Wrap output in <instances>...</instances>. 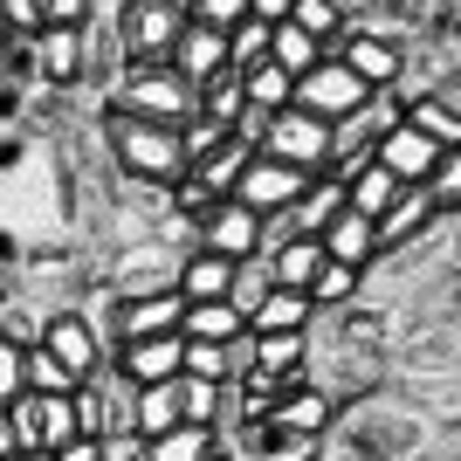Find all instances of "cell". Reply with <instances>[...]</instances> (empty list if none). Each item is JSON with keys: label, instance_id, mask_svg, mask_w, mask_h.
<instances>
[{"label": "cell", "instance_id": "7c38bea8", "mask_svg": "<svg viewBox=\"0 0 461 461\" xmlns=\"http://www.w3.org/2000/svg\"><path fill=\"white\" fill-rule=\"evenodd\" d=\"M90 77V28H41L35 35V83L69 90Z\"/></svg>", "mask_w": 461, "mask_h": 461}, {"label": "cell", "instance_id": "9c48e42d", "mask_svg": "<svg viewBox=\"0 0 461 461\" xmlns=\"http://www.w3.org/2000/svg\"><path fill=\"white\" fill-rule=\"evenodd\" d=\"M310 186H317L310 173H296V166H283V158H262V152H255L249 173H241V186H234V200H241L249 213H262V221H269V213H289Z\"/></svg>", "mask_w": 461, "mask_h": 461}, {"label": "cell", "instance_id": "83f0119b", "mask_svg": "<svg viewBox=\"0 0 461 461\" xmlns=\"http://www.w3.org/2000/svg\"><path fill=\"white\" fill-rule=\"evenodd\" d=\"M269 289H276V276H269V262L262 255H249V262H234V283H228V303L241 310V317H255V310L269 303Z\"/></svg>", "mask_w": 461, "mask_h": 461}, {"label": "cell", "instance_id": "ee69618b", "mask_svg": "<svg viewBox=\"0 0 461 461\" xmlns=\"http://www.w3.org/2000/svg\"><path fill=\"white\" fill-rule=\"evenodd\" d=\"M7 455H21V447H14V420H7V406H0V461Z\"/></svg>", "mask_w": 461, "mask_h": 461}, {"label": "cell", "instance_id": "277c9868", "mask_svg": "<svg viewBox=\"0 0 461 461\" xmlns=\"http://www.w3.org/2000/svg\"><path fill=\"white\" fill-rule=\"evenodd\" d=\"M255 152H262V158H283V166H296V173H310V179H324L330 173V124L289 104V111L269 117V131H262Z\"/></svg>", "mask_w": 461, "mask_h": 461}, {"label": "cell", "instance_id": "d4e9b609", "mask_svg": "<svg viewBox=\"0 0 461 461\" xmlns=\"http://www.w3.org/2000/svg\"><path fill=\"white\" fill-rule=\"evenodd\" d=\"M427 221H434V200H427V186H406L400 200H393V213L379 221V255H385V249H400L406 234L427 228Z\"/></svg>", "mask_w": 461, "mask_h": 461}, {"label": "cell", "instance_id": "836d02e7", "mask_svg": "<svg viewBox=\"0 0 461 461\" xmlns=\"http://www.w3.org/2000/svg\"><path fill=\"white\" fill-rule=\"evenodd\" d=\"M179 379L234 385V358H228V345H200V338H186V372H179Z\"/></svg>", "mask_w": 461, "mask_h": 461}, {"label": "cell", "instance_id": "f35d334b", "mask_svg": "<svg viewBox=\"0 0 461 461\" xmlns=\"http://www.w3.org/2000/svg\"><path fill=\"white\" fill-rule=\"evenodd\" d=\"M427 200H434V213H455V207H461V152H447L441 166H434V179H427Z\"/></svg>", "mask_w": 461, "mask_h": 461}, {"label": "cell", "instance_id": "8992f818", "mask_svg": "<svg viewBox=\"0 0 461 461\" xmlns=\"http://www.w3.org/2000/svg\"><path fill=\"white\" fill-rule=\"evenodd\" d=\"M7 420H14V447L21 455H62L69 441H83L77 434V400H69V393H62V400L21 393V400L7 406Z\"/></svg>", "mask_w": 461, "mask_h": 461}, {"label": "cell", "instance_id": "f1b7e54d", "mask_svg": "<svg viewBox=\"0 0 461 461\" xmlns=\"http://www.w3.org/2000/svg\"><path fill=\"white\" fill-rule=\"evenodd\" d=\"M406 124H420L441 152H461V111H447L441 96H420V104H406Z\"/></svg>", "mask_w": 461, "mask_h": 461}, {"label": "cell", "instance_id": "30bf717a", "mask_svg": "<svg viewBox=\"0 0 461 461\" xmlns=\"http://www.w3.org/2000/svg\"><path fill=\"white\" fill-rule=\"evenodd\" d=\"M111 366L131 385H173L179 372H186V338H179V330H166V338H131V345L111 351Z\"/></svg>", "mask_w": 461, "mask_h": 461}, {"label": "cell", "instance_id": "ffe728a7", "mask_svg": "<svg viewBox=\"0 0 461 461\" xmlns=\"http://www.w3.org/2000/svg\"><path fill=\"white\" fill-rule=\"evenodd\" d=\"M400 193H406V186H400L393 173H385L379 158H372L366 173H351V179H345V207H351V213H366V221H385Z\"/></svg>", "mask_w": 461, "mask_h": 461}, {"label": "cell", "instance_id": "f6af8a7d", "mask_svg": "<svg viewBox=\"0 0 461 461\" xmlns=\"http://www.w3.org/2000/svg\"><path fill=\"white\" fill-rule=\"evenodd\" d=\"M7 461H56V455H7Z\"/></svg>", "mask_w": 461, "mask_h": 461}, {"label": "cell", "instance_id": "7dc6e473", "mask_svg": "<svg viewBox=\"0 0 461 461\" xmlns=\"http://www.w3.org/2000/svg\"><path fill=\"white\" fill-rule=\"evenodd\" d=\"M173 7H193V0H173Z\"/></svg>", "mask_w": 461, "mask_h": 461}, {"label": "cell", "instance_id": "7a4b0ae2", "mask_svg": "<svg viewBox=\"0 0 461 461\" xmlns=\"http://www.w3.org/2000/svg\"><path fill=\"white\" fill-rule=\"evenodd\" d=\"M104 111H124V117H145V124H186L200 111V90L179 77L173 62H131L104 83Z\"/></svg>", "mask_w": 461, "mask_h": 461}, {"label": "cell", "instance_id": "1f68e13d", "mask_svg": "<svg viewBox=\"0 0 461 461\" xmlns=\"http://www.w3.org/2000/svg\"><path fill=\"white\" fill-rule=\"evenodd\" d=\"M296 28H303V35H317L324 41V49H338V41H345V14H338V0H296Z\"/></svg>", "mask_w": 461, "mask_h": 461}, {"label": "cell", "instance_id": "5b68a950", "mask_svg": "<svg viewBox=\"0 0 461 461\" xmlns=\"http://www.w3.org/2000/svg\"><path fill=\"white\" fill-rule=\"evenodd\" d=\"M372 96H379L372 83H358V77H351V69H345L338 56H324L317 69H310V77H296V96H289V104H296V111H310V117H324L330 131H338L345 117H358V111H366Z\"/></svg>", "mask_w": 461, "mask_h": 461}, {"label": "cell", "instance_id": "7bdbcfd3", "mask_svg": "<svg viewBox=\"0 0 461 461\" xmlns=\"http://www.w3.org/2000/svg\"><path fill=\"white\" fill-rule=\"evenodd\" d=\"M56 461H104V441H69Z\"/></svg>", "mask_w": 461, "mask_h": 461}, {"label": "cell", "instance_id": "44dd1931", "mask_svg": "<svg viewBox=\"0 0 461 461\" xmlns=\"http://www.w3.org/2000/svg\"><path fill=\"white\" fill-rule=\"evenodd\" d=\"M179 338H200V345H234V338H249V317H241L234 303H186Z\"/></svg>", "mask_w": 461, "mask_h": 461}, {"label": "cell", "instance_id": "3957f363", "mask_svg": "<svg viewBox=\"0 0 461 461\" xmlns=\"http://www.w3.org/2000/svg\"><path fill=\"white\" fill-rule=\"evenodd\" d=\"M111 35H117V69H131V62H166L173 41L186 35V7H173V0H124Z\"/></svg>", "mask_w": 461, "mask_h": 461}, {"label": "cell", "instance_id": "74e56055", "mask_svg": "<svg viewBox=\"0 0 461 461\" xmlns=\"http://www.w3.org/2000/svg\"><path fill=\"white\" fill-rule=\"evenodd\" d=\"M49 21H41V0H0V35L14 41H35Z\"/></svg>", "mask_w": 461, "mask_h": 461}, {"label": "cell", "instance_id": "2e32d148", "mask_svg": "<svg viewBox=\"0 0 461 461\" xmlns=\"http://www.w3.org/2000/svg\"><path fill=\"white\" fill-rule=\"evenodd\" d=\"M338 213H345V179H330V173H324L317 186L303 193V200H296V207L283 213V221H289V234H303V241H324V228L338 221Z\"/></svg>", "mask_w": 461, "mask_h": 461}, {"label": "cell", "instance_id": "bcb514c9", "mask_svg": "<svg viewBox=\"0 0 461 461\" xmlns=\"http://www.w3.org/2000/svg\"><path fill=\"white\" fill-rule=\"evenodd\" d=\"M0 310H7V289H0Z\"/></svg>", "mask_w": 461, "mask_h": 461}, {"label": "cell", "instance_id": "484cf974", "mask_svg": "<svg viewBox=\"0 0 461 461\" xmlns=\"http://www.w3.org/2000/svg\"><path fill=\"white\" fill-rule=\"evenodd\" d=\"M228 385H213V379H179V420L186 427H221V413H228Z\"/></svg>", "mask_w": 461, "mask_h": 461}, {"label": "cell", "instance_id": "d590c367", "mask_svg": "<svg viewBox=\"0 0 461 461\" xmlns=\"http://www.w3.org/2000/svg\"><path fill=\"white\" fill-rule=\"evenodd\" d=\"M28 393H49V400H62V393H77V379L62 372V358L56 351H28Z\"/></svg>", "mask_w": 461, "mask_h": 461}, {"label": "cell", "instance_id": "f546056e", "mask_svg": "<svg viewBox=\"0 0 461 461\" xmlns=\"http://www.w3.org/2000/svg\"><path fill=\"white\" fill-rule=\"evenodd\" d=\"M241 96H249L255 111H289L296 77H289V69H276V62H262V69H249V77H241Z\"/></svg>", "mask_w": 461, "mask_h": 461}, {"label": "cell", "instance_id": "d6a6232c", "mask_svg": "<svg viewBox=\"0 0 461 461\" xmlns=\"http://www.w3.org/2000/svg\"><path fill=\"white\" fill-rule=\"evenodd\" d=\"M358 283H366V269H345V262H324V276L310 283V303H317V310H338V303H351V296H358Z\"/></svg>", "mask_w": 461, "mask_h": 461}, {"label": "cell", "instance_id": "4dcf8cb0", "mask_svg": "<svg viewBox=\"0 0 461 461\" xmlns=\"http://www.w3.org/2000/svg\"><path fill=\"white\" fill-rule=\"evenodd\" d=\"M269 41H276V28H262V21H241V28H234L228 35V69L234 77H249V69H262V62H269Z\"/></svg>", "mask_w": 461, "mask_h": 461}, {"label": "cell", "instance_id": "ba28073f", "mask_svg": "<svg viewBox=\"0 0 461 461\" xmlns=\"http://www.w3.org/2000/svg\"><path fill=\"white\" fill-rule=\"evenodd\" d=\"M41 351H56L62 372L69 379H96V372L111 366V345H104V330L90 324V310H49V330H41Z\"/></svg>", "mask_w": 461, "mask_h": 461}, {"label": "cell", "instance_id": "d6986e66", "mask_svg": "<svg viewBox=\"0 0 461 461\" xmlns=\"http://www.w3.org/2000/svg\"><path fill=\"white\" fill-rule=\"evenodd\" d=\"M228 283H234V262H221V255L193 249L186 262H179V296L186 303H228Z\"/></svg>", "mask_w": 461, "mask_h": 461}, {"label": "cell", "instance_id": "e0dca14e", "mask_svg": "<svg viewBox=\"0 0 461 461\" xmlns=\"http://www.w3.org/2000/svg\"><path fill=\"white\" fill-rule=\"evenodd\" d=\"M324 255H330V262H345V269H366L372 255H379V221H366V213L345 207L324 228Z\"/></svg>", "mask_w": 461, "mask_h": 461}, {"label": "cell", "instance_id": "603a6c76", "mask_svg": "<svg viewBox=\"0 0 461 461\" xmlns=\"http://www.w3.org/2000/svg\"><path fill=\"white\" fill-rule=\"evenodd\" d=\"M179 420V379L173 385H138V441H158V434H173Z\"/></svg>", "mask_w": 461, "mask_h": 461}, {"label": "cell", "instance_id": "52a82bcc", "mask_svg": "<svg viewBox=\"0 0 461 461\" xmlns=\"http://www.w3.org/2000/svg\"><path fill=\"white\" fill-rule=\"evenodd\" d=\"M179 262H186V255L166 249V241L124 249V255H117V269H104V289H111L117 303H138V296H166V289H179Z\"/></svg>", "mask_w": 461, "mask_h": 461}, {"label": "cell", "instance_id": "e575fe53", "mask_svg": "<svg viewBox=\"0 0 461 461\" xmlns=\"http://www.w3.org/2000/svg\"><path fill=\"white\" fill-rule=\"evenodd\" d=\"M179 138H186V166H200V158L207 152H221V145H228V124H221V117H207V111H193L186 124H179Z\"/></svg>", "mask_w": 461, "mask_h": 461}, {"label": "cell", "instance_id": "4fadbf2b", "mask_svg": "<svg viewBox=\"0 0 461 461\" xmlns=\"http://www.w3.org/2000/svg\"><path fill=\"white\" fill-rule=\"evenodd\" d=\"M200 249L221 255V262H249V255H262V213H249L241 200H221V207L200 221Z\"/></svg>", "mask_w": 461, "mask_h": 461}, {"label": "cell", "instance_id": "cb8c5ba5", "mask_svg": "<svg viewBox=\"0 0 461 461\" xmlns=\"http://www.w3.org/2000/svg\"><path fill=\"white\" fill-rule=\"evenodd\" d=\"M324 56H330V49H324L317 35H303L296 21H283V28H276V41H269V62H276V69H289V77H310Z\"/></svg>", "mask_w": 461, "mask_h": 461}, {"label": "cell", "instance_id": "5bb4252c", "mask_svg": "<svg viewBox=\"0 0 461 461\" xmlns=\"http://www.w3.org/2000/svg\"><path fill=\"white\" fill-rule=\"evenodd\" d=\"M179 69V77L193 83V90H207V83L228 77V35L221 28H200V21H186V35L173 41V56H166Z\"/></svg>", "mask_w": 461, "mask_h": 461}, {"label": "cell", "instance_id": "60d3db41", "mask_svg": "<svg viewBox=\"0 0 461 461\" xmlns=\"http://www.w3.org/2000/svg\"><path fill=\"white\" fill-rule=\"evenodd\" d=\"M41 21H49V28H90L96 0H41Z\"/></svg>", "mask_w": 461, "mask_h": 461}, {"label": "cell", "instance_id": "b9f144b4", "mask_svg": "<svg viewBox=\"0 0 461 461\" xmlns=\"http://www.w3.org/2000/svg\"><path fill=\"white\" fill-rule=\"evenodd\" d=\"M249 14L262 21V28H283V21L296 14V0H249Z\"/></svg>", "mask_w": 461, "mask_h": 461}, {"label": "cell", "instance_id": "9a60e30c", "mask_svg": "<svg viewBox=\"0 0 461 461\" xmlns=\"http://www.w3.org/2000/svg\"><path fill=\"white\" fill-rule=\"evenodd\" d=\"M330 56L345 62L358 83H372V90H393V83H400V69H406L400 41H385V35H345Z\"/></svg>", "mask_w": 461, "mask_h": 461}, {"label": "cell", "instance_id": "ac0fdd59", "mask_svg": "<svg viewBox=\"0 0 461 461\" xmlns=\"http://www.w3.org/2000/svg\"><path fill=\"white\" fill-rule=\"evenodd\" d=\"M262 262H269V276H276V289H296V296H310V283H317V276H324V241H303V234H296V241H283V249L276 255H262Z\"/></svg>", "mask_w": 461, "mask_h": 461}, {"label": "cell", "instance_id": "7402d4cb", "mask_svg": "<svg viewBox=\"0 0 461 461\" xmlns=\"http://www.w3.org/2000/svg\"><path fill=\"white\" fill-rule=\"evenodd\" d=\"M310 324H317V303L296 296V289H269V303L249 317L255 338H283V330H310Z\"/></svg>", "mask_w": 461, "mask_h": 461}, {"label": "cell", "instance_id": "6da1fadb", "mask_svg": "<svg viewBox=\"0 0 461 461\" xmlns=\"http://www.w3.org/2000/svg\"><path fill=\"white\" fill-rule=\"evenodd\" d=\"M104 152L117 158V173L131 186H158V193H173L193 173L186 138L173 124H145V117H124V111H104Z\"/></svg>", "mask_w": 461, "mask_h": 461}, {"label": "cell", "instance_id": "8fae6325", "mask_svg": "<svg viewBox=\"0 0 461 461\" xmlns=\"http://www.w3.org/2000/svg\"><path fill=\"white\" fill-rule=\"evenodd\" d=\"M372 158H379V166L400 179V186H427V179H434V166H441L447 152L420 131V124H406V117H400V124L379 138V152H372Z\"/></svg>", "mask_w": 461, "mask_h": 461}, {"label": "cell", "instance_id": "4316f807", "mask_svg": "<svg viewBox=\"0 0 461 461\" xmlns=\"http://www.w3.org/2000/svg\"><path fill=\"white\" fill-rule=\"evenodd\" d=\"M145 461H213V427H173L145 441Z\"/></svg>", "mask_w": 461, "mask_h": 461}, {"label": "cell", "instance_id": "8d00e7d4", "mask_svg": "<svg viewBox=\"0 0 461 461\" xmlns=\"http://www.w3.org/2000/svg\"><path fill=\"white\" fill-rule=\"evenodd\" d=\"M186 21H200V28H221V35H234L241 21H249V0H193Z\"/></svg>", "mask_w": 461, "mask_h": 461}, {"label": "cell", "instance_id": "ab89813d", "mask_svg": "<svg viewBox=\"0 0 461 461\" xmlns=\"http://www.w3.org/2000/svg\"><path fill=\"white\" fill-rule=\"evenodd\" d=\"M21 393H28V351L0 338V406H14Z\"/></svg>", "mask_w": 461, "mask_h": 461}]
</instances>
